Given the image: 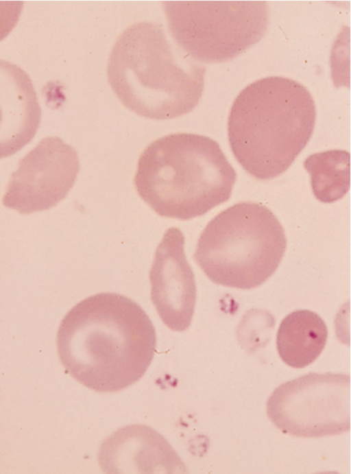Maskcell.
Wrapping results in <instances>:
<instances>
[{
	"label": "cell",
	"instance_id": "obj_11",
	"mask_svg": "<svg viewBox=\"0 0 351 474\" xmlns=\"http://www.w3.org/2000/svg\"><path fill=\"white\" fill-rule=\"evenodd\" d=\"M327 337V327L319 316L308 310H298L281 322L277 333V350L285 364L304 368L318 357Z\"/></svg>",
	"mask_w": 351,
	"mask_h": 474
},
{
	"label": "cell",
	"instance_id": "obj_6",
	"mask_svg": "<svg viewBox=\"0 0 351 474\" xmlns=\"http://www.w3.org/2000/svg\"><path fill=\"white\" fill-rule=\"evenodd\" d=\"M176 45L202 63L223 62L259 42L269 21L263 1H164Z\"/></svg>",
	"mask_w": 351,
	"mask_h": 474
},
{
	"label": "cell",
	"instance_id": "obj_7",
	"mask_svg": "<svg viewBox=\"0 0 351 474\" xmlns=\"http://www.w3.org/2000/svg\"><path fill=\"white\" fill-rule=\"evenodd\" d=\"M267 414L283 433L302 438L337 435L350 429V377L311 372L276 388Z\"/></svg>",
	"mask_w": 351,
	"mask_h": 474
},
{
	"label": "cell",
	"instance_id": "obj_2",
	"mask_svg": "<svg viewBox=\"0 0 351 474\" xmlns=\"http://www.w3.org/2000/svg\"><path fill=\"white\" fill-rule=\"evenodd\" d=\"M110 85L134 113L153 119L184 115L204 90V64L167 38L162 25L141 21L117 38L108 62Z\"/></svg>",
	"mask_w": 351,
	"mask_h": 474
},
{
	"label": "cell",
	"instance_id": "obj_9",
	"mask_svg": "<svg viewBox=\"0 0 351 474\" xmlns=\"http://www.w3.org/2000/svg\"><path fill=\"white\" fill-rule=\"evenodd\" d=\"M99 462L108 473L182 472L183 464L168 442L153 429L131 425L101 445Z\"/></svg>",
	"mask_w": 351,
	"mask_h": 474
},
{
	"label": "cell",
	"instance_id": "obj_4",
	"mask_svg": "<svg viewBox=\"0 0 351 474\" xmlns=\"http://www.w3.org/2000/svg\"><path fill=\"white\" fill-rule=\"evenodd\" d=\"M236 180L235 170L215 140L176 133L144 150L134 184L139 197L157 215L188 220L227 201Z\"/></svg>",
	"mask_w": 351,
	"mask_h": 474
},
{
	"label": "cell",
	"instance_id": "obj_1",
	"mask_svg": "<svg viewBox=\"0 0 351 474\" xmlns=\"http://www.w3.org/2000/svg\"><path fill=\"white\" fill-rule=\"evenodd\" d=\"M66 371L99 392L120 391L138 381L156 351V334L144 309L113 292L90 296L74 305L57 332Z\"/></svg>",
	"mask_w": 351,
	"mask_h": 474
},
{
	"label": "cell",
	"instance_id": "obj_8",
	"mask_svg": "<svg viewBox=\"0 0 351 474\" xmlns=\"http://www.w3.org/2000/svg\"><path fill=\"white\" fill-rule=\"evenodd\" d=\"M151 298L163 323L174 331L186 330L192 321L196 285L184 252V236L176 227L166 230L149 272Z\"/></svg>",
	"mask_w": 351,
	"mask_h": 474
},
{
	"label": "cell",
	"instance_id": "obj_13",
	"mask_svg": "<svg viewBox=\"0 0 351 474\" xmlns=\"http://www.w3.org/2000/svg\"><path fill=\"white\" fill-rule=\"evenodd\" d=\"M21 1H0V41L16 25L23 9Z\"/></svg>",
	"mask_w": 351,
	"mask_h": 474
},
{
	"label": "cell",
	"instance_id": "obj_10",
	"mask_svg": "<svg viewBox=\"0 0 351 474\" xmlns=\"http://www.w3.org/2000/svg\"><path fill=\"white\" fill-rule=\"evenodd\" d=\"M41 108L32 82L21 67L0 59V158L10 156L35 136Z\"/></svg>",
	"mask_w": 351,
	"mask_h": 474
},
{
	"label": "cell",
	"instance_id": "obj_5",
	"mask_svg": "<svg viewBox=\"0 0 351 474\" xmlns=\"http://www.w3.org/2000/svg\"><path fill=\"white\" fill-rule=\"evenodd\" d=\"M286 246L285 230L273 212L262 204L244 202L208 223L193 259L213 283L250 289L274 273Z\"/></svg>",
	"mask_w": 351,
	"mask_h": 474
},
{
	"label": "cell",
	"instance_id": "obj_3",
	"mask_svg": "<svg viewBox=\"0 0 351 474\" xmlns=\"http://www.w3.org/2000/svg\"><path fill=\"white\" fill-rule=\"evenodd\" d=\"M313 98L299 82L282 77L258 80L243 89L228 121L232 151L243 169L260 180L285 171L313 132Z\"/></svg>",
	"mask_w": 351,
	"mask_h": 474
},
{
	"label": "cell",
	"instance_id": "obj_12",
	"mask_svg": "<svg viewBox=\"0 0 351 474\" xmlns=\"http://www.w3.org/2000/svg\"><path fill=\"white\" fill-rule=\"evenodd\" d=\"M350 154L332 150L310 156L304 163L315 196L322 202L335 201L349 187Z\"/></svg>",
	"mask_w": 351,
	"mask_h": 474
}]
</instances>
